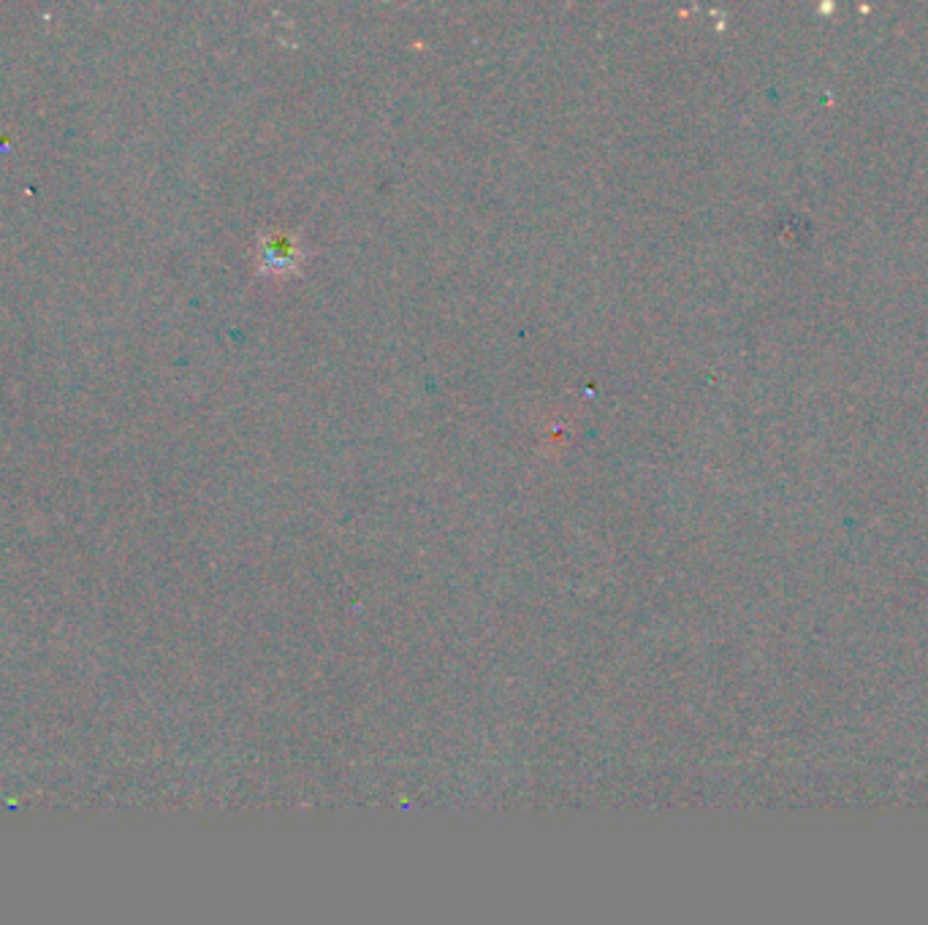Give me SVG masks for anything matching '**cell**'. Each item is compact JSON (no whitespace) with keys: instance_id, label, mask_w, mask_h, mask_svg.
<instances>
[{"instance_id":"cell-1","label":"cell","mask_w":928,"mask_h":925,"mask_svg":"<svg viewBox=\"0 0 928 925\" xmlns=\"http://www.w3.org/2000/svg\"><path fill=\"white\" fill-rule=\"evenodd\" d=\"M261 263H266V266H272V269L294 263V242L285 237L264 239V255H261Z\"/></svg>"}]
</instances>
